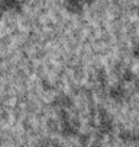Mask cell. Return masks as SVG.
I'll return each instance as SVG.
<instances>
[{"instance_id":"6da1fadb","label":"cell","mask_w":139,"mask_h":147,"mask_svg":"<svg viewBox=\"0 0 139 147\" xmlns=\"http://www.w3.org/2000/svg\"><path fill=\"white\" fill-rule=\"evenodd\" d=\"M100 122H98V133L102 136H110L114 130V125H113V119L109 117L107 111L100 108Z\"/></svg>"},{"instance_id":"7a4b0ae2","label":"cell","mask_w":139,"mask_h":147,"mask_svg":"<svg viewBox=\"0 0 139 147\" xmlns=\"http://www.w3.org/2000/svg\"><path fill=\"white\" fill-rule=\"evenodd\" d=\"M64 6L67 9V12L72 13V15H80L83 12V0H64Z\"/></svg>"},{"instance_id":"3957f363","label":"cell","mask_w":139,"mask_h":147,"mask_svg":"<svg viewBox=\"0 0 139 147\" xmlns=\"http://www.w3.org/2000/svg\"><path fill=\"white\" fill-rule=\"evenodd\" d=\"M0 7L3 12H21L22 3L19 0H0Z\"/></svg>"},{"instance_id":"277c9868","label":"cell","mask_w":139,"mask_h":147,"mask_svg":"<svg viewBox=\"0 0 139 147\" xmlns=\"http://www.w3.org/2000/svg\"><path fill=\"white\" fill-rule=\"evenodd\" d=\"M109 95H110V98H112L113 100L122 102V100L125 99V96H126V90H125V88H123L122 85H114V86L110 88Z\"/></svg>"},{"instance_id":"5b68a950","label":"cell","mask_w":139,"mask_h":147,"mask_svg":"<svg viewBox=\"0 0 139 147\" xmlns=\"http://www.w3.org/2000/svg\"><path fill=\"white\" fill-rule=\"evenodd\" d=\"M119 138H120L123 143H133L135 141V134L129 130H122L119 133Z\"/></svg>"},{"instance_id":"8992f818","label":"cell","mask_w":139,"mask_h":147,"mask_svg":"<svg viewBox=\"0 0 139 147\" xmlns=\"http://www.w3.org/2000/svg\"><path fill=\"white\" fill-rule=\"evenodd\" d=\"M57 102H58V107L61 108V109H67V108L72 107V100L68 96H59L57 99Z\"/></svg>"},{"instance_id":"52a82bcc","label":"cell","mask_w":139,"mask_h":147,"mask_svg":"<svg viewBox=\"0 0 139 147\" xmlns=\"http://www.w3.org/2000/svg\"><path fill=\"white\" fill-rule=\"evenodd\" d=\"M78 143H80L81 147H87L91 143V137L88 134H80L78 136Z\"/></svg>"},{"instance_id":"ba28073f","label":"cell","mask_w":139,"mask_h":147,"mask_svg":"<svg viewBox=\"0 0 139 147\" xmlns=\"http://www.w3.org/2000/svg\"><path fill=\"white\" fill-rule=\"evenodd\" d=\"M123 80L125 82H133V79H135V73L132 71V70H125V73H123Z\"/></svg>"},{"instance_id":"9c48e42d","label":"cell","mask_w":139,"mask_h":147,"mask_svg":"<svg viewBox=\"0 0 139 147\" xmlns=\"http://www.w3.org/2000/svg\"><path fill=\"white\" fill-rule=\"evenodd\" d=\"M132 54H133L136 58H139V42L133 45V48H132Z\"/></svg>"},{"instance_id":"30bf717a","label":"cell","mask_w":139,"mask_h":147,"mask_svg":"<svg viewBox=\"0 0 139 147\" xmlns=\"http://www.w3.org/2000/svg\"><path fill=\"white\" fill-rule=\"evenodd\" d=\"M91 147H103V144H102V141H100V140H96V141H93Z\"/></svg>"},{"instance_id":"8fae6325","label":"cell","mask_w":139,"mask_h":147,"mask_svg":"<svg viewBox=\"0 0 139 147\" xmlns=\"http://www.w3.org/2000/svg\"><path fill=\"white\" fill-rule=\"evenodd\" d=\"M83 3H86V5H88V6H91V5L94 3V0H83Z\"/></svg>"},{"instance_id":"7c38bea8","label":"cell","mask_w":139,"mask_h":147,"mask_svg":"<svg viewBox=\"0 0 139 147\" xmlns=\"http://www.w3.org/2000/svg\"><path fill=\"white\" fill-rule=\"evenodd\" d=\"M135 141H139V128H138V136H135Z\"/></svg>"},{"instance_id":"4fadbf2b","label":"cell","mask_w":139,"mask_h":147,"mask_svg":"<svg viewBox=\"0 0 139 147\" xmlns=\"http://www.w3.org/2000/svg\"><path fill=\"white\" fill-rule=\"evenodd\" d=\"M54 147H63L61 144H54Z\"/></svg>"},{"instance_id":"5bb4252c","label":"cell","mask_w":139,"mask_h":147,"mask_svg":"<svg viewBox=\"0 0 139 147\" xmlns=\"http://www.w3.org/2000/svg\"><path fill=\"white\" fill-rule=\"evenodd\" d=\"M2 15H3V10H2V7H0V18H2Z\"/></svg>"},{"instance_id":"9a60e30c","label":"cell","mask_w":139,"mask_h":147,"mask_svg":"<svg viewBox=\"0 0 139 147\" xmlns=\"http://www.w3.org/2000/svg\"><path fill=\"white\" fill-rule=\"evenodd\" d=\"M80 147H81V146H80Z\"/></svg>"}]
</instances>
